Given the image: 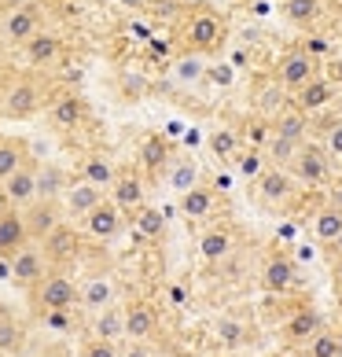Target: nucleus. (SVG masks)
<instances>
[{"label":"nucleus","mask_w":342,"mask_h":357,"mask_svg":"<svg viewBox=\"0 0 342 357\" xmlns=\"http://www.w3.org/2000/svg\"><path fill=\"white\" fill-rule=\"evenodd\" d=\"M33 306L37 310H74L77 306V280L63 269H48L41 284L33 287Z\"/></svg>","instance_id":"obj_1"},{"label":"nucleus","mask_w":342,"mask_h":357,"mask_svg":"<svg viewBox=\"0 0 342 357\" xmlns=\"http://www.w3.org/2000/svg\"><path fill=\"white\" fill-rule=\"evenodd\" d=\"M287 174L295 177V184L320 188V184H327V177H332V155H327L320 144H306V140H302V148H298V155L291 158Z\"/></svg>","instance_id":"obj_2"},{"label":"nucleus","mask_w":342,"mask_h":357,"mask_svg":"<svg viewBox=\"0 0 342 357\" xmlns=\"http://www.w3.org/2000/svg\"><path fill=\"white\" fill-rule=\"evenodd\" d=\"M45 250V258H48V269H63V266H70V261L81 255V232H77V225L63 218L56 229H52L45 240H37Z\"/></svg>","instance_id":"obj_3"},{"label":"nucleus","mask_w":342,"mask_h":357,"mask_svg":"<svg viewBox=\"0 0 342 357\" xmlns=\"http://www.w3.org/2000/svg\"><path fill=\"white\" fill-rule=\"evenodd\" d=\"M37 30H45V11H41L37 0H30V4H22V8L4 11V15H0V37H4L8 45L30 41Z\"/></svg>","instance_id":"obj_4"},{"label":"nucleus","mask_w":342,"mask_h":357,"mask_svg":"<svg viewBox=\"0 0 342 357\" xmlns=\"http://www.w3.org/2000/svg\"><path fill=\"white\" fill-rule=\"evenodd\" d=\"M37 111H41V89H37V82H30V77H19V82L8 89V96L0 100V114L15 118V122H26V118H33Z\"/></svg>","instance_id":"obj_5"},{"label":"nucleus","mask_w":342,"mask_h":357,"mask_svg":"<svg viewBox=\"0 0 342 357\" xmlns=\"http://www.w3.org/2000/svg\"><path fill=\"white\" fill-rule=\"evenodd\" d=\"M45 273H48V258H45L41 243L30 240L11 255V280H15L19 287H37Z\"/></svg>","instance_id":"obj_6"},{"label":"nucleus","mask_w":342,"mask_h":357,"mask_svg":"<svg viewBox=\"0 0 342 357\" xmlns=\"http://www.w3.org/2000/svg\"><path fill=\"white\" fill-rule=\"evenodd\" d=\"M63 221V206L59 199H33V203H26L22 206V225H26V236L37 243V240H45V236L56 229V225Z\"/></svg>","instance_id":"obj_7"},{"label":"nucleus","mask_w":342,"mask_h":357,"mask_svg":"<svg viewBox=\"0 0 342 357\" xmlns=\"http://www.w3.org/2000/svg\"><path fill=\"white\" fill-rule=\"evenodd\" d=\"M103 199H107L103 188H96V184H88V181L77 177V181L67 184V192L59 195V206H63V218H67V221H81L88 210L96 203H103Z\"/></svg>","instance_id":"obj_8"},{"label":"nucleus","mask_w":342,"mask_h":357,"mask_svg":"<svg viewBox=\"0 0 342 357\" xmlns=\"http://www.w3.org/2000/svg\"><path fill=\"white\" fill-rule=\"evenodd\" d=\"M221 41V19L214 15V11H195V15H188V22H184V45H188V52H210Z\"/></svg>","instance_id":"obj_9"},{"label":"nucleus","mask_w":342,"mask_h":357,"mask_svg":"<svg viewBox=\"0 0 342 357\" xmlns=\"http://www.w3.org/2000/svg\"><path fill=\"white\" fill-rule=\"evenodd\" d=\"M0 188H4V195H8V206H15V210L33 203L37 199V162L26 158L15 174H8L4 181H0Z\"/></svg>","instance_id":"obj_10"},{"label":"nucleus","mask_w":342,"mask_h":357,"mask_svg":"<svg viewBox=\"0 0 342 357\" xmlns=\"http://www.w3.org/2000/svg\"><path fill=\"white\" fill-rule=\"evenodd\" d=\"M122 210H118L111 199H103V203H96L88 210V214L81 218V229H85V236H92V240H114L118 232H122Z\"/></svg>","instance_id":"obj_11"},{"label":"nucleus","mask_w":342,"mask_h":357,"mask_svg":"<svg viewBox=\"0 0 342 357\" xmlns=\"http://www.w3.org/2000/svg\"><path fill=\"white\" fill-rule=\"evenodd\" d=\"M317 74V63H313L309 52H287L280 59V67H276V85L283 92H295L309 82V77Z\"/></svg>","instance_id":"obj_12"},{"label":"nucleus","mask_w":342,"mask_h":357,"mask_svg":"<svg viewBox=\"0 0 342 357\" xmlns=\"http://www.w3.org/2000/svg\"><path fill=\"white\" fill-rule=\"evenodd\" d=\"M295 177L287 174V169L280 166H269V169H261L258 174V195L265 199L269 206H283V203H291L295 199Z\"/></svg>","instance_id":"obj_13"},{"label":"nucleus","mask_w":342,"mask_h":357,"mask_svg":"<svg viewBox=\"0 0 342 357\" xmlns=\"http://www.w3.org/2000/svg\"><path fill=\"white\" fill-rule=\"evenodd\" d=\"M155 328H159V313H155L151 302L133 298L122 310V332H125V339H151Z\"/></svg>","instance_id":"obj_14"},{"label":"nucleus","mask_w":342,"mask_h":357,"mask_svg":"<svg viewBox=\"0 0 342 357\" xmlns=\"http://www.w3.org/2000/svg\"><path fill=\"white\" fill-rule=\"evenodd\" d=\"M22 56L30 67H52L63 59V37L52 30H37L30 41H22Z\"/></svg>","instance_id":"obj_15"},{"label":"nucleus","mask_w":342,"mask_h":357,"mask_svg":"<svg viewBox=\"0 0 342 357\" xmlns=\"http://www.w3.org/2000/svg\"><path fill=\"white\" fill-rule=\"evenodd\" d=\"M111 203L118 210H125V214H133V210H140L143 203H148V192H143V181L137 174H118L111 181Z\"/></svg>","instance_id":"obj_16"},{"label":"nucleus","mask_w":342,"mask_h":357,"mask_svg":"<svg viewBox=\"0 0 342 357\" xmlns=\"http://www.w3.org/2000/svg\"><path fill=\"white\" fill-rule=\"evenodd\" d=\"M298 280V266L291 255H272L265 261V273H261V284H265V291H272V295H283V291H291Z\"/></svg>","instance_id":"obj_17"},{"label":"nucleus","mask_w":342,"mask_h":357,"mask_svg":"<svg viewBox=\"0 0 342 357\" xmlns=\"http://www.w3.org/2000/svg\"><path fill=\"white\" fill-rule=\"evenodd\" d=\"M22 243H30L26 225H22V210L8 206L4 214H0V258H11Z\"/></svg>","instance_id":"obj_18"},{"label":"nucleus","mask_w":342,"mask_h":357,"mask_svg":"<svg viewBox=\"0 0 342 357\" xmlns=\"http://www.w3.org/2000/svg\"><path fill=\"white\" fill-rule=\"evenodd\" d=\"M214 206H217V195H214V188H206L203 181L195 184V188L180 192V214L192 218V221L210 218V214H214Z\"/></svg>","instance_id":"obj_19"},{"label":"nucleus","mask_w":342,"mask_h":357,"mask_svg":"<svg viewBox=\"0 0 342 357\" xmlns=\"http://www.w3.org/2000/svg\"><path fill=\"white\" fill-rule=\"evenodd\" d=\"M332 100H335V85L324 82V77H317V74H313L302 89H295L298 111H320V107H327Z\"/></svg>","instance_id":"obj_20"},{"label":"nucleus","mask_w":342,"mask_h":357,"mask_svg":"<svg viewBox=\"0 0 342 357\" xmlns=\"http://www.w3.org/2000/svg\"><path fill=\"white\" fill-rule=\"evenodd\" d=\"M70 184V174L56 162H37V199H59Z\"/></svg>","instance_id":"obj_21"},{"label":"nucleus","mask_w":342,"mask_h":357,"mask_svg":"<svg viewBox=\"0 0 342 357\" xmlns=\"http://www.w3.org/2000/svg\"><path fill=\"white\" fill-rule=\"evenodd\" d=\"M199 181H203V174H199V162H195V158L184 155V158H169V162H166V184H169L177 195L188 192V188H195Z\"/></svg>","instance_id":"obj_22"},{"label":"nucleus","mask_w":342,"mask_h":357,"mask_svg":"<svg viewBox=\"0 0 342 357\" xmlns=\"http://www.w3.org/2000/svg\"><path fill=\"white\" fill-rule=\"evenodd\" d=\"M77 302H81L85 310H92V313L111 306L114 302V284L107 280V276H92V280L77 284Z\"/></svg>","instance_id":"obj_23"},{"label":"nucleus","mask_w":342,"mask_h":357,"mask_svg":"<svg viewBox=\"0 0 342 357\" xmlns=\"http://www.w3.org/2000/svg\"><path fill=\"white\" fill-rule=\"evenodd\" d=\"M85 114H88V107L81 96H63L52 103V126H59V129H77L85 122Z\"/></svg>","instance_id":"obj_24"},{"label":"nucleus","mask_w":342,"mask_h":357,"mask_svg":"<svg viewBox=\"0 0 342 357\" xmlns=\"http://www.w3.org/2000/svg\"><path fill=\"white\" fill-rule=\"evenodd\" d=\"M203 77H206V59H203V52H188V56H180L173 63V82L180 89H195V85H203Z\"/></svg>","instance_id":"obj_25"},{"label":"nucleus","mask_w":342,"mask_h":357,"mask_svg":"<svg viewBox=\"0 0 342 357\" xmlns=\"http://www.w3.org/2000/svg\"><path fill=\"white\" fill-rule=\"evenodd\" d=\"M77 177L107 192V188H111V181L118 177V169H114V162H111V158H103V155H88L85 162H81V169H77Z\"/></svg>","instance_id":"obj_26"},{"label":"nucleus","mask_w":342,"mask_h":357,"mask_svg":"<svg viewBox=\"0 0 342 357\" xmlns=\"http://www.w3.org/2000/svg\"><path fill=\"white\" fill-rule=\"evenodd\" d=\"M166 162H169V140L159 137V133L143 137V144H140V166L148 169V174H159V169H166Z\"/></svg>","instance_id":"obj_27"},{"label":"nucleus","mask_w":342,"mask_h":357,"mask_svg":"<svg viewBox=\"0 0 342 357\" xmlns=\"http://www.w3.org/2000/svg\"><path fill=\"white\" fill-rule=\"evenodd\" d=\"M232 232L228 229H206L203 232V240H199V255L203 261H221V258H228L232 255Z\"/></svg>","instance_id":"obj_28"},{"label":"nucleus","mask_w":342,"mask_h":357,"mask_svg":"<svg viewBox=\"0 0 342 357\" xmlns=\"http://www.w3.org/2000/svg\"><path fill=\"white\" fill-rule=\"evenodd\" d=\"M92 335L96 339H111V342H118L125 332H122V310L114 306H103V310H96V317H92Z\"/></svg>","instance_id":"obj_29"},{"label":"nucleus","mask_w":342,"mask_h":357,"mask_svg":"<svg viewBox=\"0 0 342 357\" xmlns=\"http://www.w3.org/2000/svg\"><path fill=\"white\" fill-rule=\"evenodd\" d=\"M317 332H320V313L317 310H298V313H291V321L283 324V335L295 339V342H306Z\"/></svg>","instance_id":"obj_30"},{"label":"nucleus","mask_w":342,"mask_h":357,"mask_svg":"<svg viewBox=\"0 0 342 357\" xmlns=\"http://www.w3.org/2000/svg\"><path fill=\"white\" fill-rule=\"evenodd\" d=\"M133 221H137V236H143V240H159V236L166 232V214L159 206L143 203L140 210H133Z\"/></svg>","instance_id":"obj_31"},{"label":"nucleus","mask_w":342,"mask_h":357,"mask_svg":"<svg viewBox=\"0 0 342 357\" xmlns=\"http://www.w3.org/2000/svg\"><path fill=\"white\" fill-rule=\"evenodd\" d=\"M26 140L19 137H0V181H4L8 174H15V169L26 162Z\"/></svg>","instance_id":"obj_32"},{"label":"nucleus","mask_w":342,"mask_h":357,"mask_svg":"<svg viewBox=\"0 0 342 357\" xmlns=\"http://www.w3.org/2000/svg\"><path fill=\"white\" fill-rule=\"evenodd\" d=\"M339 232H342V210L324 206L320 214H317V221H313V236H317L320 243H332Z\"/></svg>","instance_id":"obj_33"},{"label":"nucleus","mask_w":342,"mask_h":357,"mask_svg":"<svg viewBox=\"0 0 342 357\" xmlns=\"http://www.w3.org/2000/svg\"><path fill=\"white\" fill-rule=\"evenodd\" d=\"M298 148H302V140H287V137H269V148H265V155L272 158V166H280V169H287L291 166V158L298 155Z\"/></svg>","instance_id":"obj_34"},{"label":"nucleus","mask_w":342,"mask_h":357,"mask_svg":"<svg viewBox=\"0 0 342 357\" xmlns=\"http://www.w3.org/2000/svg\"><path fill=\"white\" fill-rule=\"evenodd\" d=\"M272 133L276 137H287V140H306V114H295V111H280L272 122Z\"/></svg>","instance_id":"obj_35"},{"label":"nucleus","mask_w":342,"mask_h":357,"mask_svg":"<svg viewBox=\"0 0 342 357\" xmlns=\"http://www.w3.org/2000/svg\"><path fill=\"white\" fill-rule=\"evenodd\" d=\"M283 15L291 22H313L320 19V0H283Z\"/></svg>","instance_id":"obj_36"},{"label":"nucleus","mask_w":342,"mask_h":357,"mask_svg":"<svg viewBox=\"0 0 342 357\" xmlns=\"http://www.w3.org/2000/svg\"><path fill=\"white\" fill-rule=\"evenodd\" d=\"M210 151H214L217 158H235V151H240V140H235L232 129H217V133L210 137Z\"/></svg>","instance_id":"obj_37"},{"label":"nucleus","mask_w":342,"mask_h":357,"mask_svg":"<svg viewBox=\"0 0 342 357\" xmlns=\"http://www.w3.org/2000/svg\"><path fill=\"white\" fill-rule=\"evenodd\" d=\"M309 342H313V350H309L313 357H342V339L332 332H317Z\"/></svg>","instance_id":"obj_38"},{"label":"nucleus","mask_w":342,"mask_h":357,"mask_svg":"<svg viewBox=\"0 0 342 357\" xmlns=\"http://www.w3.org/2000/svg\"><path fill=\"white\" fill-rule=\"evenodd\" d=\"M81 357H122V350H118V342H111V339H96V335H92L81 347Z\"/></svg>","instance_id":"obj_39"},{"label":"nucleus","mask_w":342,"mask_h":357,"mask_svg":"<svg viewBox=\"0 0 342 357\" xmlns=\"http://www.w3.org/2000/svg\"><path fill=\"white\" fill-rule=\"evenodd\" d=\"M19 324L11 321V317H0V354H11L19 350Z\"/></svg>","instance_id":"obj_40"},{"label":"nucleus","mask_w":342,"mask_h":357,"mask_svg":"<svg viewBox=\"0 0 342 357\" xmlns=\"http://www.w3.org/2000/svg\"><path fill=\"white\" fill-rule=\"evenodd\" d=\"M261 169H265V155L261 151H243L240 155V174L243 177H258Z\"/></svg>","instance_id":"obj_41"},{"label":"nucleus","mask_w":342,"mask_h":357,"mask_svg":"<svg viewBox=\"0 0 342 357\" xmlns=\"http://www.w3.org/2000/svg\"><path fill=\"white\" fill-rule=\"evenodd\" d=\"M203 82H214V85H221V89H228V85L235 82V70L228 67V63H221V67H206Z\"/></svg>","instance_id":"obj_42"},{"label":"nucleus","mask_w":342,"mask_h":357,"mask_svg":"<svg viewBox=\"0 0 342 357\" xmlns=\"http://www.w3.org/2000/svg\"><path fill=\"white\" fill-rule=\"evenodd\" d=\"M45 324L56 328V332H70V328H74L70 310H45Z\"/></svg>","instance_id":"obj_43"},{"label":"nucleus","mask_w":342,"mask_h":357,"mask_svg":"<svg viewBox=\"0 0 342 357\" xmlns=\"http://www.w3.org/2000/svg\"><path fill=\"white\" fill-rule=\"evenodd\" d=\"M217 335L225 339V342H240V335H243V328H240V321H221V328H217Z\"/></svg>","instance_id":"obj_44"},{"label":"nucleus","mask_w":342,"mask_h":357,"mask_svg":"<svg viewBox=\"0 0 342 357\" xmlns=\"http://www.w3.org/2000/svg\"><path fill=\"white\" fill-rule=\"evenodd\" d=\"M327 155H335V158H342V126H335L332 133H327V148H324Z\"/></svg>","instance_id":"obj_45"},{"label":"nucleus","mask_w":342,"mask_h":357,"mask_svg":"<svg viewBox=\"0 0 342 357\" xmlns=\"http://www.w3.org/2000/svg\"><path fill=\"white\" fill-rule=\"evenodd\" d=\"M125 357H151V347H148V339H133V347L125 350Z\"/></svg>","instance_id":"obj_46"},{"label":"nucleus","mask_w":342,"mask_h":357,"mask_svg":"<svg viewBox=\"0 0 342 357\" xmlns=\"http://www.w3.org/2000/svg\"><path fill=\"white\" fill-rule=\"evenodd\" d=\"M327 206L342 210V177H339V181H332V203H327Z\"/></svg>","instance_id":"obj_47"},{"label":"nucleus","mask_w":342,"mask_h":357,"mask_svg":"<svg viewBox=\"0 0 342 357\" xmlns=\"http://www.w3.org/2000/svg\"><path fill=\"white\" fill-rule=\"evenodd\" d=\"M148 4H151V0H118V8H125V11H140Z\"/></svg>","instance_id":"obj_48"},{"label":"nucleus","mask_w":342,"mask_h":357,"mask_svg":"<svg viewBox=\"0 0 342 357\" xmlns=\"http://www.w3.org/2000/svg\"><path fill=\"white\" fill-rule=\"evenodd\" d=\"M22 4H30V0H0V15H4V11H15Z\"/></svg>","instance_id":"obj_49"},{"label":"nucleus","mask_w":342,"mask_h":357,"mask_svg":"<svg viewBox=\"0 0 342 357\" xmlns=\"http://www.w3.org/2000/svg\"><path fill=\"white\" fill-rule=\"evenodd\" d=\"M33 357H63L56 347H48V350H41V354H33Z\"/></svg>","instance_id":"obj_50"},{"label":"nucleus","mask_w":342,"mask_h":357,"mask_svg":"<svg viewBox=\"0 0 342 357\" xmlns=\"http://www.w3.org/2000/svg\"><path fill=\"white\" fill-rule=\"evenodd\" d=\"M335 284H339V287H342V258H339V261H335Z\"/></svg>","instance_id":"obj_51"},{"label":"nucleus","mask_w":342,"mask_h":357,"mask_svg":"<svg viewBox=\"0 0 342 357\" xmlns=\"http://www.w3.org/2000/svg\"><path fill=\"white\" fill-rule=\"evenodd\" d=\"M332 247L339 250V258H342V232H339V236H335V240H332Z\"/></svg>","instance_id":"obj_52"},{"label":"nucleus","mask_w":342,"mask_h":357,"mask_svg":"<svg viewBox=\"0 0 342 357\" xmlns=\"http://www.w3.org/2000/svg\"><path fill=\"white\" fill-rule=\"evenodd\" d=\"M8 210V195H4V188H0V214Z\"/></svg>","instance_id":"obj_53"},{"label":"nucleus","mask_w":342,"mask_h":357,"mask_svg":"<svg viewBox=\"0 0 342 357\" xmlns=\"http://www.w3.org/2000/svg\"><path fill=\"white\" fill-rule=\"evenodd\" d=\"M240 4H254V0H240Z\"/></svg>","instance_id":"obj_54"},{"label":"nucleus","mask_w":342,"mask_h":357,"mask_svg":"<svg viewBox=\"0 0 342 357\" xmlns=\"http://www.w3.org/2000/svg\"><path fill=\"white\" fill-rule=\"evenodd\" d=\"M0 118H4V114H0Z\"/></svg>","instance_id":"obj_55"}]
</instances>
